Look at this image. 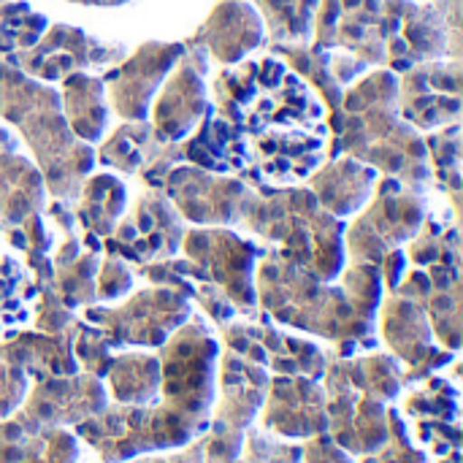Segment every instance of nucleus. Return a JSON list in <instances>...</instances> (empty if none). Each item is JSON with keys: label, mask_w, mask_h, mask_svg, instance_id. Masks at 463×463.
<instances>
[]
</instances>
